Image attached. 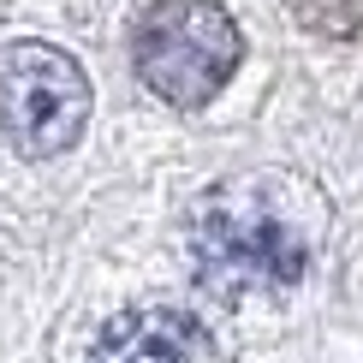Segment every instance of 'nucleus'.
Returning a JSON list of instances; mask_svg holds the SVG:
<instances>
[{"instance_id":"nucleus-1","label":"nucleus","mask_w":363,"mask_h":363,"mask_svg":"<svg viewBox=\"0 0 363 363\" xmlns=\"http://www.w3.org/2000/svg\"><path fill=\"white\" fill-rule=\"evenodd\" d=\"M191 256H196V280L226 304H238L250 292H286L292 280H304V262H310L304 233L250 185L208 196V208L196 215Z\"/></svg>"},{"instance_id":"nucleus-2","label":"nucleus","mask_w":363,"mask_h":363,"mask_svg":"<svg viewBox=\"0 0 363 363\" xmlns=\"http://www.w3.org/2000/svg\"><path fill=\"white\" fill-rule=\"evenodd\" d=\"M143 89H155L173 108H203L215 89L238 72L245 36L215 0H155L131 36Z\"/></svg>"},{"instance_id":"nucleus-3","label":"nucleus","mask_w":363,"mask_h":363,"mask_svg":"<svg viewBox=\"0 0 363 363\" xmlns=\"http://www.w3.org/2000/svg\"><path fill=\"white\" fill-rule=\"evenodd\" d=\"M89 119V78L48 42H0V125L18 155L42 161L78 143Z\"/></svg>"},{"instance_id":"nucleus-4","label":"nucleus","mask_w":363,"mask_h":363,"mask_svg":"<svg viewBox=\"0 0 363 363\" xmlns=\"http://www.w3.org/2000/svg\"><path fill=\"white\" fill-rule=\"evenodd\" d=\"M203 328L185 310H125L101 328L84 363H196Z\"/></svg>"}]
</instances>
